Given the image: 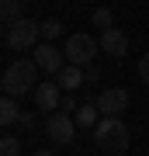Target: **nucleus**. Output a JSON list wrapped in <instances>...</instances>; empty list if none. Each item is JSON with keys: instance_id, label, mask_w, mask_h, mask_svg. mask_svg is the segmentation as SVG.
<instances>
[{"instance_id": "obj_14", "label": "nucleus", "mask_w": 149, "mask_h": 156, "mask_svg": "<svg viewBox=\"0 0 149 156\" xmlns=\"http://www.w3.org/2000/svg\"><path fill=\"white\" fill-rule=\"evenodd\" d=\"M21 4H17V0H7L4 4V24H14V21H21Z\"/></svg>"}, {"instance_id": "obj_8", "label": "nucleus", "mask_w": 149, "mask_h": 156, "mask_svg": "<svg viewBox=\"0 0 149 156\" xmlns=\"http://www.w3.org/2000/svg\"><path fill=\"white\" fill-rule=\"evenodd\" d=\"M101 52H104V56H111V59H122L125 52H128V35L118 31V28L101 31Z\"/></svg>"}, {"instance_id": "obj_20", "label": "nucleus", "mask_w": 149, "mask_h": 156, "mask_svg": "<svg viewBox=\"0 0 149 156\" xmlns=\"http://www.w3.org/2000/svg\"><path fill=\"white\" fill-rule=\"evenodd\" d=\"M35 156H52V153H49V149H42V153H35Z\"/></svg>"}, {"instance_id": "obj_6", "label": "nucleus", "mask_w": 149, "mask_h": 156, "mask_svg": "<svg viewBox=\"0 0 149 156\" xmlns=\"http://www.w3.org/2000/svg\"><path fill=\"white\" fill-rule=\"evenodd\" d=\"M35 66L55 76V73L66 66V52H62V49H55L52 42H42V45H35Z\"/></svg>"}, {"instance_id": "obj_1", "label": "nucleus", "mask_w": 149, "mask_h": 156, "mask_svg": "<svg viewBox=\"0 0 149 156\" xmlns=\"http://www.w3.org/2000/svg\"><path fill=\"white\" fill-rule=\"evenodd\" d=\"M35 80H38V66H35V59H17V62H11L7 73H4V90H7V97L31 94V90H35Z\"/></svg>"}, {"instance_id": "obj_16", "label": "nucleus", "mask_w": 149, "mask_h": 156, "mask_svg": "<svg viewBox=\"0 0 149 156\" xmlns=\"http://www.w3.org/2000/svg\"><path fill=\"white\" fill-rule=\"evenodd\" d=\"M94 24H97L101 31L111 28V7H97V11H94Z\"/></svg>"}, {"instance_id": "obj_13", "label": "nucleus", "mask_w": 149, "mask_h": 156, "mask_svg": "<svg viewBox=\"0 0 149 156\" xmlns=\"http://www.w3.org/2000/svg\"><path fill=\"white\" fill-rule=\"evenodd\" d=\"M0 156H21V139L4 135V139H0Z\"/></svg>"}, {"instance_id": "obj_7", "label": "nucleus", "mask_w": 149, "mask_h": 156, "mask_svg": "<svg viewBox=\"0 0 149 156\" xmlns=\"http://www.w3.org/2000/svg\"><path fill=\"white\" fill-rule=\"evenodd\" d=\"M97 108H101V115H104V118H122L125 108H128V90H122V87L104 90V94L97 97Z\"/></svg>"}, {"instance_id": "obj_22", "label": "nucleus", "mask_w": 149, "mask_h": 156, "mask_svg": "<svg viewBox=\"0 0 149 156\" xmlns=\"http://www.w3.org/2000/svg\"><path fill=\"white\" fill-rule=\"evenodd\" d=\"M0 87H4V76H0Z\"/></svg>"}, {"instance_id": "obj_19", "label": "nucleus", "mask_w": 149, "mask_h": 156, "mask_svg": "<svg viewBox=\"0 0 149 156\" xmlns=\"http://www.w3.org/2000/svg\"><path fill=\"white\" fill-rule=\"evenodd\" d=\"M0 38H7V28H4V21H0Z\"/></svg>"}, {"instance_id": "obj_11", "label": "nucleus", "mask_w": 149, "mask_h": 156, "mask_svg": "<svg viewBox=\"0 0 149 156\" xmlns=\"http://www.w3.org/2000/svg\"><path fill=\"white\" fill-rule=\"evenodd\" d=\"M97 115H101V108L90 101V104H80V108H76V118H73V122H76L80 128H94V125H97Z\"/></svg>"}, {"instance_id": "obj_3", "label": "nucleus", "mask_w": 149, "mask_h": 156, "mask_svg": "<svg viewBox=\"0 0 149 156\" xmlns=\"http://www.w3.org/2000/svg\"><path fill=\"white\" fill-rule=\"evenodd\" d=\"M38 35H42V24L31 21V17H21V21L7 24V45H11L14 52L35 49V45H38Z\"/></svg>"}, {"instance_id": "obj_4", "label": "nucleus", "mask_w": 149, "mask_h": 156, "mask_svg": "<svg viewBox=\"0 0 149 156\" xmlns=\"http://www.w3.org/2000/svg\"><path fill=\"white\" fill-rule=\"evenodd\" d=\"M66 62H73V66H90L94 62V52H101V42H94V35H83V31H76V35H69L66 38Z\"/></svg>"}, {"instance_id": "obj_9", "label": "nucleus", "mask_w": 149, "mask_h": 156, "mask_svg": "<svg viewBox=\"0 0 149 156\" xmlns=\"http://www.w3.org/2000/svg\"><path fill=\"white\" fill-rule=\"evenodd\" d=\"M59 94H62V87L55 83V80L38 83V87H35V108H38V111H55V108H62L59 104Z\"/></svg>"}, {"instance_id": "obj_17", "label": "nucleus", "mask_w": 149, "mask_h": 156, "mask_svg": "<svg viewBox=\"0 0 149 156\" xmlns=\"http://www.w3.org/2000/svg\"><path fill=\"white\" fill-rule=\"evenodd\" d=\"M139 76H142L146 83H149V52H146L142 59H139Z\"/></svg>"}, {"instance_id": "obj_5", "label": "nucleus", "mask_w": 149, "mask_h": 156, "mask_svg": "<svg viewBox=\"0 0 149 156\" xmlns=\"http://www.w3.org/2000/svg\"><path fill=\"white\" fill-rule=\"evenodd\" d=\"M45 132H49V139L55 146H69L76 139V122L69 118V111H52L49 122H45Z\"/></svg>"}, {"instance_id": "obj_21", "label": "nucleus", "mask_w": 149, "mask_h": 156, "mask_svg": "<svg viewBox=\"0 0 149 156\" xmlns=\"http://www.w3.org/2000/svg\"><path fill=\"white\" fill-rule=\"evenodd\" d=\"M4 4H7V0H0V17H4Z\"/></svg>"}, {"instance_id": "obj_15", "label": "nucleus", "mask_w": 149, "mask_h": 156, "mask_svg": "<svg viewBox=\"0 0 149 156\" xmlns=\"http://www.w3.org/2000/svg\"><path fill=\"white\" fill-rule=\"evenodd\" d=\"M59 31H62V21H59V17H45V21H42V35H45V38H55Z\"/></svg>"}, {"instance_id": "obj_18", "label": "nucleus", "mask_w": 149, "mask_h": 156, "mask_svg": "<svg viewBox=\"0 0 149 156\" xmlns=\"http://www.w3.org/2000/svg\"><path fill=\"white\" fill-rule=\"evenodd\" d=\"M83 76H87V80H97L101 69H97V66H87V69H83Z\"/></svg>"}, {"instance_id": "obj_12", "label": "nucleus", "mask_w": 149, "mask_h": 156, "mask_svg": "<svg viewBox=\"0 0 149 156\" xmlns=\"http://www.w3.org/2000/svg\"><path fill=\"white\" fill-rule=\"evenodd\" d=\"M17 122V104L14 97H0V125H14Z\"/></svg>"}, {"instance_id": "obj_2", "label": "nucleus", "mask_w": 149, "mask_h": 156, "mask_svg": "<svg viewBox=\"0 0 149 156\" xmlns=\"http://www.w3.org/2000/svg\"><path fill=\"white\" fill-rule=\"evenodd\" d=\"M94 142L104 153H125L128 149V128L122 118H101L94 125Z\"/></svg>"}, {"instance_id": "obj_10", "label": "nucleus", "mask_w": 149, "mask_h": 156, "mask_svg": "<svg viewBox=\"0 0 149 156\" xmlns=\"http://www.w3.org/2000/svg\"><path fill=\"white\" fill-rule=\"evenodd\" d=\"M55 83L66 90V94H73L80 83H87V76H83V66H73V62H66V66L55 73Z\"/></svg>"}]
</instances>
